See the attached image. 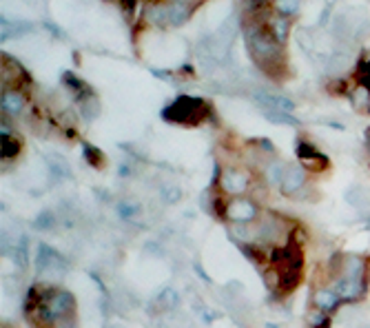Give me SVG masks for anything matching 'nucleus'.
<instances>
[{
    "instance_id": "nucleus-1",
    "label": "nucleus",
    "mask_w": 370,
    "mask_h": 328,
    "mask_svg": "<svg viewBox=\"0 0 370 328\" xmlns=\"http://www.w3.org/2000/svg\"><path fill=\"white\" fill-rule=\"evenodd\" d=\"M244 42L249 49L253 62L267 73V76L282 80L286 78V53H284V45H280L273 36L267 31L260 18H246L244 25Z\"/></svg>"
},
{
    "instance_id": "nucleus-2",
    "label": "nucleus",
    "mask_w": 370,
    "mask_h": 328,
    "mask_svg": "<svg viewBox=\"0 0 370 328\" xmlns=\"http://www.w3.org/2000/svg\"><path fill=\"white\" fill-rule=\"evenodd\" d=\"M164 120L182 127H197L211 116V105L195 96H180L164 109Z\"/></svg>"
},
{
    "instance_id": "nucleus-3",
    "label": "nucleus",
    "mask_w": 370,
    "mask_h": 328,
    "mask_svg": "<svg viewBox=\"0 0 370 328\" xmlns=\"http://www.w3.org/2000/svg\"><path fill=\"white\" fill-rule=\"evenodd\" d=\"M251 189V175L242 166H226L220 175V191L229 198H242Z\"/></svg>"
},
{
    "instance_id": "nucleus-4",
    "label": "nucleus",
    "mask_w": 370,
    "mask_h": 328,
    "mask_svg": "<svg viewBox=\"0 0 370 328\" xmlns=\"http://www.w3.org/2000/svg\"><path fill=\"white\" fill-rule=\"evenodd\" d=\"M224 215L233 224H249L255 218H260V209L253 200L242 195V198H229L224 202Z\"/></svg>"
},
{
    "instance_id": "nucleus-5",
    "label": "nucleus",
    "mask_w": 370,
    "mask_h": 328,
    "mask_svg": "<svg viewBox=\"0 0 370 328\" xmlns=\"http://www.w3.org/2000/svg\"><path fill=\"white\" fill-rule=\"evenodd\" d=\"M258 18L262 21V25L267 27V31L273 36L275 40H278L280 45H286L288 36H291V29H293V18L282 16L278 12H273V9H269L267 14H262Z\"/></svg>"
},
{
    "instance_id": "nucleus-6",
    "label": "nucleus",
    "mask_w": 370,
    "mask_h": 328,
    "mask_svg": "<svg viewBox=\"0 0 370 328\" xmlns=\"http://www.w3.org/2000/svg\"><path fill=\"white\" fill-rule=\"evenodd\" d=\"M297 157L304 164V168H308L312 173H321L328 168V157L324 153H319L310 142H306V140H299L297 142Z\"/></svg>"
},
{
    "instance_id": "nucleus-7",
    "label": "nucleus",
    "mask_w": 370,
    "mask_h": 328,
    "mask_svg": "<svg viewBox=\"0 0 370 328\" xmlns=\"http://www.w3.org/2000/svg\"><path fill=\"white\" fill-rule=\"evenodd\" d=\"M145 23L158 29L169 27V0H149L145 5Z\"/></svg>"
},
{
    "instance_id": "nucleus-8",
    "label": "nucleus",
    "mask_w": 370,
    "mask_h": 328,
    "mask_svg": "<svg viewBox=\"0 0 370 328\" xmlns=\"http://www.w3.org/2000/svg\"><path fill=\"white\" fill-rule=\"evenodd\" d=\"M25 82H29V76L25 73V69L14 58L3 55V91L5 89H18Z\"/></svg>"
},
{
    "instance_id": "nucleus-9",
    "label": "nucleus",
    "mask_w": 370,
    "mask_h": 328,
    "mask_svg": "<svg viewBox=\"0 0 370 328\" xmlns=\"http://www.w3.org/2000/svg\"><path fill=\"white\" fill-rule=\"evenodd\" d=\"M304 186H306V171H304L299 164H288L286 173L282 177L280 191L284 195H295L297 191L304 189Z\"/></svg>"
},
{
    "instance_id": "nucleus-10",
    "label": "nucleus",
    "mask_w": 370,
    "mask_h": 328,
    "mask_svg": "<svg viewBox=\"0 0 370 328\" xmlns=\"http://www.w3.org/2000/svg\"><path fill=\"white\" fill-rule=\"evenodd\" d=\"M255 100L260 102L262 111H282V114H291L295 105L293 100L280 96V93H273V91H258L255 93Z\"/></svg>"
},
{
    "instance_id": "nucleus-11",
    "label": "nucleus",
    "mask_w": 370,
    "mask_h": 328,
    "mask_svg": "<svg viewBox=\"0 0 370 328\" xmlns=\"http://www.w3.org/2000/svg\"><path fill=\"white\" fill-rule=\"evenodd\" d=\"M0 102H3V116H18L23 114V109L27 105V96L21 89H5Z\"/></svg>"
},
{
    "instance_id": "nucleus-12",
    "label": "nucleus",
    "mask_w": 370,
    "mask_h": 328,
    "mask_svg": "<svg viewBox=\"0 0 370 328\" xmlns=\"http://www.w3.org/2000/svg\"><path fill=\"white\" fill-rule=\"evenodd\" d=\"M0 38L3 40H14V38H21L25 34H32L34 31V25L27 23V21H7L3 18V23H0Z\"/></svg>"
},
{
    "instance_id": "nucleus-13",
    "label": "nucleus",
    "mask_w": 370,
    "mask_h": 328,
    "mask_svg": "<svg viewBox=\"0 0 370 328\" xmlns=\"http://www.w3.org/2000/svg\"><path fill=\"white\" fill-rule=\"evenodd\" d=\"M339 295L335 293V290H330V288H317L315 290V295H312V304H315L317 311L321 313H330V311H335V308L339 306Z\"/></svg>"
},
{
    "instance_id": "nucleus-14",
    "label": "nucleus",
    "mask_w": 370,
    "mask_h": 328,
    "mask_svg": "<svg viewBox=\"0 0 370 328\" xmlns=\"http://www.w3.org/2000/svg\"><path fill=\"white\" fill-rule=\"evenodd\" d=\"M78 109H80V116L91 123V120H96L100 116V100L93 91L84 93V96L78 98Z\"/></svg>"
},
{
    "instance_id": "nucleus-15",
    "label": "nucleus",
    "mask_w": 370,
    "mask_h": 328,
    "mask_svg": "<svg viewBox=\"0 0 370 328\" xmlns=\"http://www.w3.org/2000/svg\"><path fill=\"white\" fill-rule=\"evenodd\" d=\"M193 14V7L182 5V3H171L169 0V27H180L184 25Z\"/></svg>"
},
{
    "instance_id": "nucleus-16",
    "label": "nucleus",
    "mask_w": 370,
    "mask_h": 328,
    "mask_svg": "<svg viewBox=\"0 0 370 328\" xmlns=\"http://www.w3.org/2000/svg\"><path fill=\"white\" fill-rule=\"evenodd\" d=\"M348 98L357 111H366V114H370V87H366V84H357L355 89L348 91Z\"/></svg>"
},
{
    "instance_id": "nucleus-17",
    "label": "nucleus",
    "mask_w": 370,
    "mask_h": 328,
    "mask_svg": "<svg viewBox=\"0 0 370 328\" xmlns=\"http://www.w3.org/2000/svg\"><path fill=\"white\" fill-rule=\"evenodd\" d=\"M286 162H282L278 160V157H273V160L262 168V175H264V180H267L269 184H282V177L284 173H286Z\"/></svg>"
},
{
    "instance_id": "nucleus-18",
    "label": "nucleus",
    "mask_w": 370,
    "mask_h": 328,
    "mask_svg": "<svg viewBox=\"0 0 370 328\" xmlns=\"http://www.w3.org/2000/svg\"><path fill=\"white\" fill-rule=\"evenodd\" d=\"M23 153V140L16 136H3V160H16Z\"/></svg>"
},
{
    "instance_id": "nucleus-19",
    "label": "nucleus",
    "mask_w": 370,
    "mask_h": 328,
    "mask_svg": "<svg viewBox=\"0 0 370 328\" xmlns=\"http://www.w3.org/2000/svg\"><path fill=\"white\" fill-rule=\"evenodd\" d=\"M271 9L286 18H295L301 9V0H271Z\"/></svg>"
},
{
    "instance_id": "nucleus-20",
    "label": "nucleus",
    "mask_w": 370,
    "mask_h": 328,
    "mask_svg": "<svg viewBox=\"0 0 370 328\" xmlns=\"http://www.w3.org/2000/svg\"><path fill=\"white\" fill-rule=\"evenodd\" d=\"M271 9V0H242V12L246 18H258Z\"/></svg>"
},
{
    "instance_id": "nucleus-21",
    "label": "nucleus",
    "mask_w": 370,
    "mask_h": 328,
    "mask_svg": "<svg viewBox=\"0 0 370 328\" xmlns=\"http://www.w3.org/2000/svg\"><path fill=\"white\" fill-rule=\"evenodd\" d=\"M62 84H64V87H67L69 91H73L78 98L91 91L87 84H84V82H82L78 76H75V73H71V71H64V73H62Z\"/></svg>"
},
{
    "instance_id": "nucleus-22",
    "label": "nucleus",
    "mask_w": 370,
    "mask_h": 328,
    "mask_svg": "<svg viewBox=\"0 0 370 328\" xmlns=\"http://www.w3.org/2000/svg\"><path fill=\"white\" fill-rule=\"evenodd\" d=\"M82 155H84V160H87L93 168H102L104 162H107V157H104V153L100 151V149L93 147V144H87V142L82 144Z\"/></svg>"
},
{
    "instance_id": "nucleus-23",
    "label": "nucleus",
    "mask_w": 370,
    "mask_h": 328,
    "mask_svg": "<svg viewBox=\"0 0 370 328\" xmlns=\"http://www.w3.org/2000/svg\"><path fill=\"white\" fill-rule=\"evenodd\" d=\"M264 116H267L275 125H297L295 118H293L291 114H282V111H264Z\"/></svg>"
},
{
    "instance_id": "nucleus-24",
    "label": "nucleus",
    "mask_w": 370,
    "mask_h": 328,
    "mask_svg": "<svg viewBox=\"0 0 370 328\" xmlns=\"http://www.w3.org/2000/svg\"><path fill=\"white\" fill-rule=\"evenodd\" d=\"M45 27H47V29H49V31L56 36V38H64V31L60 29L58 25H53V23H49V21H47V23H45Z\"/></svg>"
},
{
    "instance_id": "nucleus-25",
    "label": "nucleus",
    "mask_w": 370,
    "mask_h": 328,
    "mask_svg": "<svg viewBox=\"0 0 370 328\" xmlns=\"http://www.w3.org/2000/svg\"><path fill=\"white\" fill-rule=\"evenodd\" d=\"M171 3H182V5H188V7H197V5H200L202 3V0H171Z\"/></svg>"
}]
</instances>
